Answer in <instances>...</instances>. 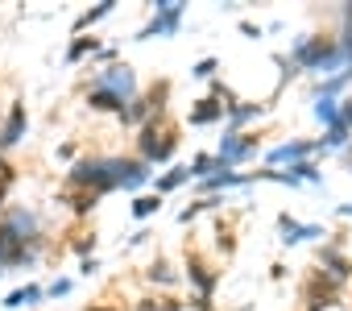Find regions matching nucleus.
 <instances>
[{
    "mask_svg": "<svg viewBox=\"0 0 352 311\" xmlns=\"http://www.w3.org/2000/svg\"><path fill=\"white\" fill-rule=\"evenodd\" d=\"M141 183H149V162L141 158H83L71 167V187H83L91 195H108V191H137Z\"/></svg>",
    "mask_w": 352,
    "mask_h": 311,
    "instance_id": "1",
    "label": "nucleus"
},
{
    "mask_svg": "<svg viewBox=\"0 0 352 311\" xmlns=\"http://www.w3.org/2000/svg\"><path fill=\"white\" fill-rule=\"evenodd\" d=\"M133 92H137L133 67H129V63H116V67H108V71H100V75L91 79L87 104L100 108V112H120V116H124V108L133 104Z\"/></svg>",
    "mask_w": 352,
    "mask_h": 311,
    "instance_id": "2",
    "label": "nucleus"
},
{
    "mask_svg": "<svg viewBox=\"0 0 352 311\" xmlns=\"http://www.w3.org/2000/svg\"><path fill=\"white\" fill-rule=\"evenodd\" d=\"M290 63L302 67V71H319V75H344L352 71L348 67V54L340 46V38H302L294 50H290Z\"/></svg>",
    "mask_w": 352,
    "mask_h": 311,
    "instance_id": "3",
    "label": "nucleus"
},
{
    "mask_svg": "<svg viewBox=\"0 0 352 311\" xmlns=\"http://www.w3.org/2000/svg\"><path fill=\"white\" fill-rule=\"evenodd\" d=\"M137 145H141V162H149V167H153V162H166V158H170L174 145H179V137H174L166 125H157V120H145V125H141V141H137Z\"/></svg>",
    "mask_w": 352,
    "mask_h": 311,
    "instance_id": "4",
    "label": "nucleus"
},
{
    "mask_svg": "<svg viewBox=\"0 0 352 311\" xmlns=\"http://www.w3.org/2000/svg\"><path fill=\"white\" fill-rule=\"evenodd\" d=\"M179 21H183V5H179V0H162V5H153V21H149L137 38H141V42L153 38V34L170 38V34H179Z\"/></svg>",
    "mask_w": 352,
    "mask_h": 311,
    "instance_id": "5",
    "label": "nucleus"
},
{
    "mask_svg": "<svg viewBox=\"0 0 352 311\" xmlns=\"http://www.w3.org/2000/svg\"><path fill=\"white\" fill-rule=\"evenodd\" d=\"M253 149H257V137H249V133H224V137H220V153H216L220 175H228V171H232V162L249 158Z\"/></svg>",
    "mask_w": 352,
    "mask_h": 311,
    "instance_id": "6",
    "label": "nucleus"
},
{
    "mask_svg": "<svg viewBox=\"0 0 352 311\" xmlns=\"http://www.w3.org/2000/svg\"><path fill=\"white\" fill-rule=\"evenodd\" d=\"M25 129H30V116H25V104H13V112H9V125L0 129V149H9V145H17L21 137H25Z\"/></svg>",
    "mask_w": 352,
    "mask_h": 311,
    "instance_id": "7",
    "label": "nucleus"
},
{
    "mask_svg": "<svg viewBox=\"0 0 352 311\" xmlns=\"http://www.w3.org/2000/svg\"><path fill=\"white\" fill-rule=\"evenodd\" d=\"M315 145L311 141H286V145H278V149H270V162H307V153H311Z\"/></svg>",
    "mask_w": 352,
    "mask_h": 311,
    "instance_id": "8",
    "label": "nucleus"
},
{
    "mask_svg": "<svg viewBox=\"0 0 352 311\" xmlns=\"http://www.w3.org/2000/svg\"><path fill=\"white\" fill-rule=\"evenodd\" d=\"M278 224H282V241H286V245H298V241H311V237H323V228H319V224H294L290 216H282Z\"/></svg>",
    "mask_w": 352,
    "mask_h": 311,
    "instance_id": "9",
    "label": "nucleus"
},
{
    "mask_svg": "<svg viewBox=\"0 0 352 311\" xmlns=\"http://www.w3.org/2000/svg\"><path fill=\"white\" fill-rule=\"evenodd\" d=\"M228 112V104H220L216 96H208V100H199L195 108H191V125H212V120H220Z\"/></svg>",
    "mask_w": 352,
    "mask_h": 311,
    "instance_id": "10",
    "label": "nucleus"
},
{
    "mask_svg": "<svg viewBox=\"0 0 352 311\" xmlns=\"http://www.w3.org/2000/svg\"><path fill=\"white\" fill-rule=\"evenodd\" d=\"M187 270H191V278H195V286H199V294L208 299V294H212V286H216V274H208V266H204V261H191Z\"/></svg>",
    "mask_w": 352,
    "mask_h": 311,
    "instance_id": "11",
    "label": "nucleus"
},
{
    "mask_svg": "<svg viewBox=\"0 0 352 311\" xmlns=\"http://www.w3.org/2000/svg\"><path fill=\"white\" fill-rule=\"evenodd\" d=\"M46 290L42 286H21V290H13L9 299H5V307H25V303H38Z\"/></svg>",
    "mask_w": 352,
    "mask_h": 311,
    "instance_id": "12",
    "label": "nucleus"
},
{
    "mask_svg": "<svg viewBox=\"0 0 352 311\" xmlns=\"http://www.w3.org/2000/svg\"><path fill=\"white\" fill-rule=\"evenodd\" d=\"M187 179H191V167H174L170 175H162V179H157V191H174V187H183Z\"/></svg>",
    "mask_w": 352,
    "mask_h": 311,
    "instance_id": "13",
    "label": "nucleus"
},
{
    "mask_svg": "<svg viewBox=\"0 0 352 311\" xmlns=\"http://www.w3.org/2000/svg\"><path fill=\"white\" fill-rule=\"evenodd\" d=\"M315 116H319L327 129H336V125H340V104H336V100H319V104H315Z\"/></svg>",
    "mask_w": 352,
    "mask_h": 311,
    "instance_id": "14",
    "label": "nucleus"
},
{
    "mask_svg": "<svg viewBox=\"0 0 352 311\" xmlns=\"http://www.w3.org/2000/svg\"><path fill=\"white\" fill-rule=\"evenodd\" d=\"M157 208H162V200H157V195H141V200H133V216H137V220L153 216Z\"/></svg>",
    "mask_w": 352,
    "mask_h": 311,
    "instance_id": "15",
    "label": "nucleus"
},
{
    "mask_svg": "<svg viewBox=\"0 0 352 311\" xmlns=\"http://www.w3.org/2000/svg\"><path fill=\"white\" fill-rule=\"evenodd\" d=\"M257 112H261L257 104H228V120H232V125H245V120L257 116Z\"/></svg>",
    "mask_w": 352,
    "mask_h": 311,
    "instance_id": "16",
    "label": "nucleus"
},
{
    "mask_svg": "<svg viewBox=\"0 0 352 311\" xmlns=\"http://www.w3.org/2000/svg\"><path fill=\"white\" fill-rule=\"evenodd\" d=\"M344 145H348V129H344V125L327 129V137H323V149H344Z\"/></svg>",
    "mask_w": 352,
    "mask_h": 311,
    "instance_id": "17",
    "label": "nucleus"
},
{
    "mask_svg": "<svg viewBox=\"0 0 352 311\" xmlns=\"http://www.w3.org/2000/svg\"><path fill=\"white\" fill-rule=\"evenodd\" d=\"M108 13H112V5H100V9H91V13H83V17H79V30H87V25H96V21H100V17H108Z\"/></svg>",
    "mask_w": 352,
    "mask_h": 311,
    "instance_id": "18",
    "label": "nucleus"
},
{
    "mask_svg": "<svg viewBox=\"0 0 352 311\" xmlns=\"http://www.w3.org/2000/svg\"><path fill=\"white\" fill-rule=\"evenodd\" d=\"M87 50H100V46H96V38H79V42H75V46H71V54H67V58H71V63H75V58H83V54H87Z\"/></svg>",
    "mask_w": 352,
    "mask_h": 311,
    "instance_id": "19",
    "label": "nucleus"
},
{
    "mask_svg": "<svg viewBox=\"0 0 352 311\" xmlns=\"http://www.w3.org/2000/svg\"><path fill=\"white\" fill-rule=\"evenodd\" d=\"M290 175H294V179H311V183L319 179V171H315V162H294V167H290Z\"/></svg>",
    "mask_w": 352,
    "mask_h": 311,
    "instance_id": "20",
    "label": "nucleus"
},
{
    "mask_svg": "<svg viewBox=\"0 0 352 311\" xmlns=\"http://www.w3.org/2000/svg\"><path fill=\"white\" fill-rule=\"evenodd\" d=\"M212 71H216V58H204V63H195V67H191V75H195V79H208Z\"/></svg>",
    "mask_w": 352,
    "mask_h": 311,
    "instance_id": "21",
    "label": "nucleus"
},
{
    "mask_svg": "<svg viewBox=\"0 0 352 311\" xmlns=\"http://www.w3.org/2000/svg\"><path fill=\"white\" fill-rule=\"evenodd\" d=\"M67 290H71V278H58V282H50V286H46V294H50V299H58V294H67Z\"/></svg>",
    "mask_w": 352,
    "mask_h": 311,
    "instance_id": "22",
    "label": "nucleus"
},
{
    "mask_svg": "<svg viewBox=\"0 0 352 311\" xmlns=\"http://www.w3.org/2000/svg\"><path fill=\"white\" fill-rule=\"evenodd\" d=\"M149 278H153V282H174V274H170L166 266H153V270H149Z\"/></svg>",
    "mask_w": 352,
    "mask_h": 311,
    "instance_id": "23",
    "label": "nucleus"
},
{
    "mask_svg": "<svg viewBox=\"0 0 352 311\" xmlns=\"http://www.w3.org/2000/svg\"><path fill=\"white\" fill-rule=\"evenodd\" d=\"M340 125L352 129V100H344V108H340Z\"/></svg>",
    "mask_w": 352,
    "mask_h": 311,
    "instance_id": "24",
    "label": "nucleus"
},
{
    "mask_svg": "<svg viewBox=\"0 0 352 311\" xmlns=\"http://www.w3.org/2000/svg\"><path fill=\"white\" fill-rule=\"evenodd\" d=\"M241 34H249V38H261V30H257L253 21H241Z\"/></svg>",
    "mask_w": 352,
    "mask_h": 311,
    "instance_id": "25",
    "label": "nucleus"
},
{
    "mask_svg": "<svg viewBox=\"0 0 352 311\" xmlns=\"http://www.w3.org/2000/svg\"><path fill=\"white\" fill-rule=\"evenodd\" d=\"M348 162H352V149H348Z\"/></svg>",
    "mask_w": 352,
    "mask_h": 311,
    "instance_id": "26",
    "label": "nucleus"
},
{
    "mask_svg": "<svg viewBox=\"0 0 352 311\" xmlns=\"http://www.w3.org/2000/svg\"><path fill=\"white\" fill-rule=\"evenodd\" d=\"M0 274H5V270H0Z\"/></svg>",
    "mask_w": 352,
    "mask_h": 311,
    "instance_id": "27",
    "label": "nucleus"
}]
</instances>
